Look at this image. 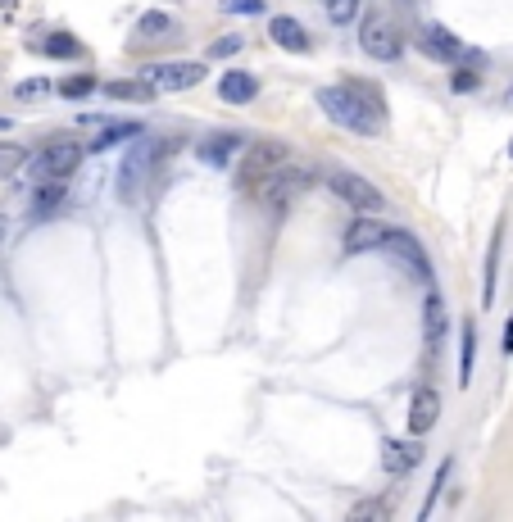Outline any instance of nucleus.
Returning <instances> with one entry per match:
<instances>
[{
	"label": "nucleus",
	"instance_id": "72a5a7b5",
	"mask_svg": "<svg viewBox=\"0 0 513 522\" xmlns=\"http://www.w3.org/2000/svg\"><path fill=\"white\" fill-rule=\"evenodd\" d=\"M5 227H10V223H5V214H0V237H5Z\"/></svg>",
	"mask_w": 513,
	"mask_h": 522
},
{
	"label": "nucleus",
	"instance_id": "473e14b6",
	"mask_svg": "<svg viewBox=\"0 0 513 522\" xmlns=\"http://www.w3.org/2000/svg\"><path fill=\"white\" fill-rule=\"evenodd\" d=\"M504 355H513V318L504 323Z\"/></svg>",
	"mask_w": 513,
	"mask_h": 522
},
{
	"label": "nucleus",
	"instance_id": "ddd939ff",
	"mask_svg": "<svg viewBox=\"0 0 513 522\" xmlns=\"http://www.w3.org/2000/svg\"><path fill=\"white\" fill-rule=\"evenodd\" d=\"M436 418H441V395H436L432 386H418L414 400H409V432L427 436L436 427Z\"/></svg>",
	"mask_w": 513,
	"mask_h": 522
},
{
	"label": "nucleus",
	"instance_id": "bb28decb",
	"mask_svg": "<svg viewBox=\"0 0 513 522\" xmlns=\"http://www.w3.org/2000/svg\"><path fill=\"white\" fill-rule=\"evenodd\" d=\"M495 268H500V227H495V237H491V250H486V305L495 300Z\"/></svg>",
	"mask_w": 513,
	"mask_h": 522
},
{
	"label": "nucleus",
	"instance_id": "5701e85b",
	"mask_svg": "<svg viewBox=\"0 0 513 522\" xmlns=\"http://www.w3.org/2000/svg\"><path fill=\"white\" fill-rule=\"evenodd\" d=\"M23 164H28V150L14 146V141H0V182L14 178V173H19Z\"/></svg>",
	"mask_w": 513,
	"mask_h": 522
},
{
	"label": "nucleus",
	"instance_id": "7ed1b4c3",
	"mask_svg": "<svg viewBox=\"0 0 513 522\" xmlns=\"http://www.w3.org/2000/svg\"><path fill=\"white\" fill-rule=\"evenodd\" d=\"M359 46H364V55L377 64H395L405 55V37H400L391 14H382V10H368L364 19H359Z\"/></svg>",
	"mask_w": 513,
	"mask_h": 522
},
{
	"label": "nucleus",
	"instance_id": "9b49d317",
	"mask_svg": "<svg viewBox=\"0 0 513 522\" xmlns=\"http://www.w3.org/2000/svg\"><path fill=\"white\" fill-rule=\"evenodd\" d=\"M246 150V137L241 132H205V137L196 141V159L205 168H227V164H237V155Z\"/></svg>",
	"mask_w": 513,
	"mask_h": 522
},
{
	"label": "nucleus",
	"instance_id": "4468645a",
	"mask_svg": "<svg viewBox=\"0 0 513 522\" xmlns=\"http://www.w3.org/2000/svg\"><path fill=\"white\" fill-rule=\"evenodd\" d=\"M423 463V445L418 441H386L382 445V468L391 477H409Z\"/></svg>",
	"mask_w": 513,
	"mask_h": 522
},
{
	"label": "nucleus",
	"instance_id": "412c9836",
	"mask_svg": "<svg viewBox=\"0 0 513 522\" xmlns=\"http://www.w3.org/2000/svg\"><path fill=\"white\" fill-rule=\"evenodd\" d=\"M473 359H477V323H464V336H459V382H473Z\"/></svg>",
	"mask_w": 513,
	"mask_h": 522
},
{
	"label": "nucleus",
	"instance_id": "f3484780",
	"mask_svg": "<svg viewBox=\"0 0 513 522\" xmlns=\"http://www.w3.org/2000/svg\"><path fill=\"white\" fill-rule=\"evenodd\" d=\"M137 137H141V123H132V119H119V123H109V128H100L96 137L87 141V150H91V155H105V150L123 146V141H137Z\"/></svg>",
	"mask_w": 513,
	"mask_h": 522
},
{
	"label": "nucleus",
	"instance_id": "20e7f679",
	"mask_svg": "<svg viewBox=\"0 0 513 522\" xmlns=\"http://www.w3.org/2000/svg\"><path fill=\"white\" fill-rule=\"evenodd\" d=\"M291 159V150L282 146V141H255V146L241 155V164H237V187L241 191H259L268 178H273L277 168Z\"/></svg>",
	"mask_w": 513,
	"mask_h": 522
},
{
	"label": "nucleus",
	"instance_id": "6e6552de",
	"mask_svg": "<svg viewBox=\"0 0 513 522\" xmlns=\"http://www.w3.org/2000/svg\"><path fill=\"white\" fill-rule=\"evenodd\" d=\"M141 82H150L155 91H191L205 82V64L200 60H164V64H146Z\"/></svg>",
	"mask_w": 513,
	"mask_h": 522
},
{
	"label": "nucleus",
	"instance_id": "a211bd4d",
	"mask_svg": "<svg viewBox=\"0 0 513 522\" xmlns=\"http://www.w3.org/2000/svg\"><path fill=\"white\" fill-rule=\"evenodd\" d=\"M64 200H69V187L60 178L37 182V191H32V218H50L55 209H64Z\"/></svg>",
	"mask_w": 513,
	"mask_h": 522
},
{
	"label": "nucleus",
	"instance_id": "f257e3e1",
	"mask_svg": "<svg viewBox=\"0 0 513 522\" xmlns=\"http://www.w3.org/2000/svg\"><path fill=\"white\" fill-rule=\"evenodd\" d=\"M318 109L336 128L355 132V137H377L386 128V105L373 87H359V82H336V87H318Z\"/></svg>",
	"mask_w": 513,
	"mask_h": 522
},
{
	"label": "nucleus",
	"instance_id": "f704fd0d",
	"mask_svg": "<svg viewBox=\"0 0 513 522\" xmlns=\"http://www.w3.org/2000/svg\"><path fill=\"white\" fill-rule=\"evenodd\" d=\"M509 105H513V91H509Z\"/></svg>",
	"mask_w": 513,
	"mask_h": 522
},
{
	"label": "nucleus",
	"instance_id": "393cba45",
	"mask_svg": "<svg viewBox=\"0 0 513 522\" xmlns=\"http://www.w3.org/2000/svg\"><path fill=\"white\" fill-rule=\"evenodd\" d=\"M164 32H173V19H168L164 10H150V14H141V23H137V37H164Z\"/></svg>",
	"mask_w": 513,
	"mask_h": 522
},
{
	"label": "nucleus",
	"instance_id": "c9c22d12",
	"mask_svg": "<svg viewBox=\"0 0 513 522\" xmlns=\"http://www.w3.org/2000/svg\"><path fill=\"white\" fill-rule=\"evenodd\" d=\"M509 159H513V146H509Z\"/></svg>",
	"mask_w": 513,
	"mask_h": 522
},
{
	"label": "nucleus",
	"instance_id": "dca6fc26",
	"mask_svg": "<svg viewBox=\"0 0 513 522\" xmlns=\"http://www.w3.org/2000/svg\"><path fill=\"white\" fill-rule=\"evenodd\" d=\"M218 96H223L227 105H250V100L259 96V78H255V73L232 69V73H223V78H218Z\"/></svg>",
	"mask_w": 513,
	"mask_h": 522
},
{
	"label": "nucleus",
	"instance_id": "2eb2a0df",
	"mask_svg": "<svg viewBox=\"0 0 513 522\" xmlns=\"http://www.w3.org/2000/svg\"><path fill=\"white\" fill-rule=\"evenodd\" d=\"M268 37H273L282 50H296V55H305V50H309L305 23L291 19V14H273V19H268Z\"/></svg>",
	"mask_w": 513,
	"mask_h": 522
},
{
	"label": "nucleus",
	"instance_id": "0eeeda50",
	"mask_svg": "<svg viewBox=\"0 0 513 522\" xmlns=\"http://www.w3.org/2000/svg\"><path fill=\"white\" fill-rule=\"evenodd\" d=\"M327 187H332V196L346 200L350 209H359V214H382V209H386L382 191H377L368 178L350 173V168H332V173H327Z\"/></svg>",
	"mask_w": 513,
	"mask_h": 522
},
{
	"label": "nucleus",
	"instance_id": "f03ea898",
	"mask_svg": "<svg viewBox=\"0 0 513 522\" xmlns=\"http://www.w3.org/2000/svg\"><path fill=\"white\" fill-rule=\"evenodd\" d=\"M168 150H178V141L168 137H137V146L128 150V155L119 159V173H114V191H119L123 205H137L141 196H146L150 178H155V168L164 164Z\"/></svg>",
	"mask_w": 513,
	"mask_h": 522
},
{
	"label": "nucleus",
	"instance_id": "c85d7f7f",
	"mask_svg": "<svg viewBox=\"0 0 513 522\" xmlns=\"http://www.w3.org/2000/svg\"><path fill=\"white\" fill-rule=\"evenodd\" d=\"M223 14H268V5L264 0H223Z\"/></svg>",
	"mask_w": 513,
	"mask_h": 522
},
{
	"label": "nucleus",
	"instance_id": "c756f323",
	"mask_svg": "<svg viewBox=\"0 0 513 522\" xmlns=\"http://www.w3.org/2000/svg\"><path fill=\"white\" fill-rule=\"evenodd\" d=\"M477 82H482V78H477L473 69H454V73H450V91H459V96L477 91Z\"/></svg>",
	"mask_w": 513,
	"mask_h": 522
},
{
	"label": "nucleus",
	"instance_id": "7c9ffc66",
	"mask_svg": "<svg viewBox=\"0 0 513 522\" xmlns=\"http://www.w3.org/2000/svg\"><path fill=\"white\" fill-rule=\"evenodd\" d=\"M46 87H50L46 78H28V82H19V87H14V96H19V100H37Z\"/></svg>",
	"mask_w": 513,
	"mask_h": 522
},
{
	"label": "nucleus",
	"instance_id": "39448f33",
	"mask_svg": "<svg viewBox=\"0 0 513 522\" xmlns=\"http://www.w3.org/2000/svg\"><path fill=\"white\" fill-rule=\"evenodd\" d=\"M82 155H87V146H82L78 137H50V141H41V150H37V182H46V178H69V173H78V164H82Z\"/></svg>",
	"mask_w": 513,
	"mask_h": 522
},
{
	"label": "nucleus",
	"instance_id": "423d86ee",
	"mask_svg": "<svg viewBox=\"0 0 513 522\" xmlns=\"http://www.w3.org/2000/svg\"><path fill=\"white\" fill-rule=\"evenodd\" d=\"M309 187H314V168H309V164H291V159H287V164L277 168L273 178L259 187V196H264L268 209H287L291 200H300Z\"/></svg>",
	"mask_w": 513,
	"mask_h": 522
},
{
	"label": "nucleus",
	"instance_id": "6ab92c4d",
	"mask_svg": "<svg viewBox=\"0 0 513 522\" xmlns=\"http://www.w3.org/2000/svg\"><path fill=\"white\" fill-rule=\"evenodd\" d=\"M105 91L109 100H123V105H150L155 100V87L150 82H141V78H119V82H105Z\"/></svg>",
	"mask_w": 513,
	"mask_h": 522
},
{
	"label": "nucleus",
	"instance_id": "1a4fd4ad",
	"mask_svg": "<svg viewBox=\"0 0 513 522\" xmlns=\"http://www.w3.org/2000/svg\"><path fill=\"white\" fill-rule=\"evenodd\" d=\"M418 50H423L427 60L436 64H482V55H468V46L459 37H454L450 28H441V23H423V32H418Z\"/></svg>",
	"mask_w": 513,
	"mask_h": 522
},
{
	"label": "nucleus",
	"instance_id": "cd10ccee",
	"mask_svg": "<svg viewBox=\"0 0 513 522\" xmlns=\"http://www.w3.org/2000/svg\"><path fill=\"white\" fill-rule=\"evenodd\" d=\"M96 87H100V82L82 73V78H69V82H60V96H64V100H87Z\"/></svg>",
	"mask_w": 513,
	"mask_h": 522
},
{
	"label": "nucleus",
	"instance_id": "2f4dec72",
	"mask_svg": "<svg viewBox=\"0 0 513 522\" xmlns=\"http://www.w3.org/2000/svg\"><path fill=\"white\" fill-rule=\"evenodd\" d=\"M382 513H386L382 500H368V504H355V509H350V518L359 522V518H382Z\"/></svg>",
	"mask_w": 513,
	"mask_h": 522
},
{
	"label": "nucleus",
	"instance_id": "4be33fe9",
	"mask_svg": "<svg viewBox=\"0 0 513 522\" xmlns=\"http://www.w3.org/2000/svg\"><path fill=\"white\" fill-rule=\"evenodd\" d=\"M41 50H46L50 60H73V55H82V41L73 37V32H50V37L41 41Z\"/></svg>",
	"mask_w": 513,
	"mask_h": 522
},
{
	"label": "nucleus",
	"instance_id": "a878e982",
	"mask_svg": "<svg viewBox=\"0 0 513 522\" xmlns=\"http://www.w3.org/2000/svg\"><path fill=\"white\" fill-rule=\"evenodd\" d=\"M241 46H246V41H241L237 32H227V37H214V41H209L205 55H209V60H232V55H241Z\"/></svg>",
	"mask_w": 513,
	"mask_h": 522
},
{
	"label": "nucleus",
	"instance_id": "b1692460",
	"mask_svg": "<svg viewBox=\"0 0 513 522\" xmlns=\"http://www.w3.org/2000/svg\"><path fill=\"white\" fill-rule=\"evenodd\" d=\"M323 5H327V19H332L336 28H346V23H355L359 14H364V10H359L364 0H323Z\"/></svg>",
	"mask_w": 513,
	"mask_h": 522
},
{
	"label": "nucleus",
	"instance_id": "aec40b11",
	"mask_svg": "<svg viewBox=\"0 0 513 522\" xmlns=\"http://www.w3.org/2000/svg\"><path fill=\"white\" fill-rule=\"evenodd\" d=\"M423 336H427L432 350L445 341V300H441V291H427V300H423Z\"/></svg>",
	"mask_w": 513,
	"mask_h": 522
},
{
	"label": "nucleus",
	"instance_id": "f8f14e48",
	"mask_svg": "<svg viewBox=\"0 0 513 522\" xmlns=\"http://www.w3.org/2000/svg\"><path fill=\"white\" fill-rule=\"evenodd\" d=\"M386 237H391V227L377 223V214H359L355 223L346 227L341 246H346V255H368V250H382Z\"/></svg>",
	"mask_w": 513,
	"mask_h": 522
},
{
	"label": "nucleus",
	"instance_id": "9d476101",
	"mask_svg": "<svg viewBox=\"0 0 513 522\" xmlns=\"http://www.w3.org/2000/svg\"><path fill=\"white\" fill-rule=\"evenodd\" d=\"M382 250H391V255L409 268V277H414V282L432 286V259H427V250L418 246L414 232H405V227H391V237H386Z\"/></svg>",
	"mask_w": 513,
	"mask_h": 522
}]
</instances>
